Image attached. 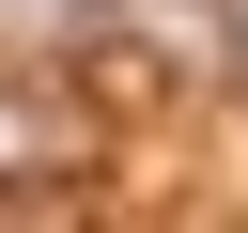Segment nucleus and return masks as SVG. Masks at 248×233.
Segmentation results:
<instances>
[{
  "label": "nucleus",
  "mask_w": 248,
  "mask_h": 233,
  "mask_svg": "<svg viewBox=\"0 0 248 233\" xmlns=\"http://www.w3.org/2000/svg\"><path fill=\"white\" fill-rule=\"evenodd\" d=\"M232 62H248V0H232Z\"/></svg>",
  "instance_id": "f257e3e1"
}]
</instances>
